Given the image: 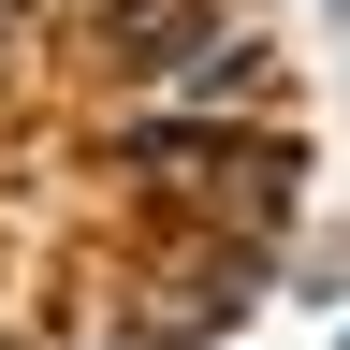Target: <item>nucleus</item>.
Listing matches in <instances>:
<instances>
[{
  "mask_svg": "<svg viewBox=\"0 0 350 350\" xmlns=\"http://www.w3.org/2000/svg\"><path fill=\"white\" fill-rule=\"evenodd\" d=\"M204 15L219 0H103V59L117 73H175V44L204 59Z\"/></svg>",
  "mask_w": 350,
  "mask_h": 350,
  "instance_id": "f257e3e1",
  "label": "nucleus"
}]
</instances>
